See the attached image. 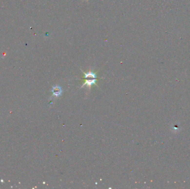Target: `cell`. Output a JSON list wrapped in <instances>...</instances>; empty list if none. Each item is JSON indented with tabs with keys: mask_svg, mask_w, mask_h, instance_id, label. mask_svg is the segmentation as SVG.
<instances>
[{
	"mask_svg": "<svg viewBox=\"0 0 190 189\" xmlns=\"http://www.w3.org/2000/svg\"><path fill=\"white\" fill-rule=\"evenodd\" d=\"M84 74H85V77L83 78L85 81L82 85V86H81V88H82L85 85H87L89 87H91L93 84L97 85L96 81H97L98 79L97 75L95 73L90 71L87 73H84Z\"/></svg>",
	"mask_w": 190,
	"mask_h": 189,
	"instance_id": "obj_1",
	"label": "cell"
},
{
	"mask_svg": "<svg viewBox=\"0 0 190 189\" xmlns=\"http://www.w3.org/2000/svg\"><path fill=\"white\" fill-rule=\"evenodd\" d=\"M54 93V94L55 95H59L60 94V93L61 92V90H60V88H58L57 90H56V88H55V90L53 91Z\"/></svg>",
	"mask_w": 190,
	"mask_h": 189,
	"instance_id": "obj_2",
	"label": "cell"
}]
</instances>
